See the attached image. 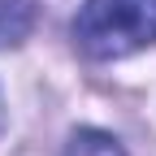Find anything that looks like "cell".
Segmentation results:
<instances>
[{"instance_id": "cell-3", "label": "cell", "mask_w": 156, "mask_h": 156, "mask_svg": "<svg viewBox=\"0 0 156 156\" xmlns=\"http://www.w3.org/2000/svg\"><path fill=\"white\" fill-rule=\"evenodd\" d=\"M65 156H126V152H122V143H117L113 134L83 126V130H74V134H69Z\"/></svg>"}, {"instance_id": "cell-2", "label": "cell", "mask_w": 156, "mask_h": 156, "mask_svg": "<svg viewBox=\"0 0 156 156\" xmlns=\"http://www.w3.org/2000/svg\"><path fill=\"white\" fill-rule=\"evenodd\" d=\"M35 26V0H0V48H17Z\"/></svg>"}, {"instance_id": "cell-1", "label": "cell", "mask_w": 156, "mask_h": 156, "mask_svg": "<svg viewBox=\"0 0 156 156\" xmlns=\"http://www.w3.org/2000/svg\"><path fill=\"white\" fill-rule=\"evenodd\" d=\"M74 44L91 61H122L156 44V0H83Z\"/></svg>"}, {"instance_id": "cell-4", "label": "cell", "mask_w": 156, "mask_h": 156, "mask_svg": "<svg viewBox=\"0 0 156 156\" xmlns=\"http://www.w3.org/2000/svg\"><path fill=\"white\" fill-rule=\"evenodd\" d=\"M0 126H5V104H0Z\"/></svg>"}]
</instances>
